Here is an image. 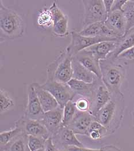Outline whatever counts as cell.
<instances>
[{
	"label": "cell",
	"mask_w": 134,
	"mask_h": 151,
	"mask_svg": "<svg viewBox=\"0 0 134 151\" xmlns=\"http://www.w3.org/2000/svg\"><path fill=\"white\" fill-rule=\"evenodd\" d=\"M24 132L21 126L15 124V127L11 130L2 132L0 134L1 148L5 147L17 137L23 134Z\"/></svg>",
	"instance_id": "24"
},
{
	"label": "cell",
	"mask_w": 134,
	"mask_h": 151,
	"mask_svg": "<svg viewBox=\"0 0 134 151\" xmlns=\"http://www.w3.org/2000/svg\"><path fill=\"white\" fill-rule=\"evenodd\" d=\"M44 114L35 89L31 84L28 88V103L23 117L26 119L41 121Z\"/></svg>",
	"instance_id": "11"
},
{
	"label": "cell",
	"mask_w": 134,
	"mask_h": 151,
	"mask_svg": "<svg viewBox=\"0 0 134 151\" xmlns=\"http://www.w3.org/2000/svg\"><path fill=\"white\" fill-rule=\"evenodd\" d=\"M41 86L54 97L62 108L68 101H72L75 96L74 92L67 84L59 83L52 79L47 78Z\"/></svg>",
	"instance_id": "6"
},
{
	"label": "cell",
	"mask_w": 134,
	"mask_h": 151,
	"mask_svg": "<svg viewBox=\"0 0 134 151\" xmlns=\"http://www.w3.org/2000/svg\"><path fill=\"white\" fill-rule=\"evenodd\" d=\"M71 42L66 50L73 57L75 56L81 51L85 50L87 48L98 43L105 41L116 40L119 38L84 37L81 35L78 32L76 31H72L71 32Z\"/></svg>",
	"instance_id": "7"
},
{
	"label": "cell",
	"mask_w": 134,
	"mask_h": 151,
	"mask_svg": "<svg viewBox=\"0 0 134 151\" xmlns=\"http://www.w3.org/2000/svg\"><path fill=\"white\" fill-rule=\"evenodd\" d=\"M24 23L21 17L14 11L6 7L0 1L1 38L14 39L23 36Z\"/></svg>",
	"instance_id": "3"
},
{
	"label": "cell",
	"mask_w": 134,
	"mask_h": 151,
	"mask_svg": "<svg viewBox=\"0 0 134 151\" xmlns=\"http://www.w3.org/2000/svg\"><path fill=\"white\" fill-rule=\"evenodd\" d=\"M102 151H122L118 147L113 145H107L101 148Z\"/></svg>",
	"instance_id": "37"
},
{
	"label": "cell",
	"mask_w": 134,
	"mask_h": 151,
	"mask_svg": "<svg viewBox=\"0 0 134 151\" xmlns=\"http://www.w3.org/2000/svg\"><path fill=\"white\" fill-rule=\"evenodd\" d=\"M46 141L32 136H28V145L30 151L44 148Z\"/></svg>",
	"instance_id": "31"
},
{
	"label": "cell",
	"mask_w": 134,
	"mask_h": 151,
	"mask_svg": "<svg viewBox=\"0 0 134 151\" xmlns=\"http://www.w3.org/2000/svg\"><path fill=\"white\" fill-rule=\"evenodd\" d=\"M126 22V32L134 27V0H128L123 8Z\"/></svg>",
	"instance_id": "26"
},
{
	"label": "cell",
	"mask_w": 134,
	"mask_h": 151,
	"mask_svg": "<svg viewBox=\"0 0 134 151\" xmlns=\"http://www.w3.org/2000/svg\"><path fill=\"white\" fill-rule=\"evenodd\" d=\"M108 135L107 129L96 120L92 122L87 136L93 140H98Z\"/></svg>",
	"instance_id": "25"
},
{
	"label": "cell",
	"mask_w": 134,
	"mask_h": 151,
	"mask_svg": "<svg viewBox=\"0 0 134 151\" xmlns=\"http://www.w3.org/2000/svg\"><path fill=\"white\" fill-rule=\"evenodd\" d=\"M35 151H45V150H44V148H42V149H40V150H39Z\"/></svg>",
	"instance_id": "39"
},
{
	"label": "cell",
	"mask_w": 134,
	"mask_h": 151,
	"mask_svg": "<svg viewBox=\"0 0 134 151\" xmlns=\"http://www.w3.org/2000/svg\"><path fill=\"white\" fill-rule=\"evenodd\" d=\"M67 151H102L100 149H91L85 148L84 147H76V146H71L67 148Z\"/></svg>",
	"instance_id": "35"
},
{
	"label": "cell",
	"mask_w": 134,
	"mask_h": 151,
	"mask_svg": "<svg viewBox=\"0 0 134 151\" xmlns=\"http://www.w3.org/2000/svg\"><path fill=\"white\" fill-rule=\"evenodd\" d=\"M53 18L52 31L58 37H66L69 34V18L61 11L55 2L49 8Z\"/></svg>",
	"instance_id": "12"
},
{
	"label": "cell",
	"mask_w": 134,
	"mask_h": 151,
	"mask_svg": "<svg viewBox=\"0 0 134 151\" xmlns=\"http://www.w3.org/2000/svg\"><path fill=\"white\" fill-rule=\"evenodd\" d=\"M75 104L73 101H68L63 107L62 126H67L71 123L77 112Z\"/></svg>",
	"instance_id": "28"
},
{
	"label": "cell",
	"mask_w": 134,
	"mask_h": 151,
	"mask_svg": "<svg viewBox=\"0 0 134 151\" xmlns=\"http://www.w3.org/2000/svg\"><path fill=\"white\" fill-rule=\"evenodd\" d=\"M84 8L83 28L97 22H105L108 14L102 0H83Z\"/></svg>",
	"instance_id": "5"
},
{
	"label": "cell",
	"mask_w": 134,
	"mask_h": 151,
	"mask_svg": "<svg viewBox=\"0 0 134 151\" xmlns=\"http://www.w3.org/2000/svg\"><path fill=\"white\" fill-rule=\"evenodd\" d=\"M44 113L53 110L58 107L59 104L54 97L47 91L45 90L37 83H32Z\"/></svg>",
	"instance_id": "18"
},
{
	"label": "cell",
	"mask_w": 134,
	"mask_h": 151,
	"mask_svg": "<svg viewBox=\"0 0 134 151\" xmlns=\"http://www.w3.org/2000/svg\"><path fill=\"white\" fill-rule=\"evenodd\" d=\"M37 22L38 25L42 27H52L53 18L49 8H45L41 11L37 17Z\"/></svg>",
	"instance_id": "30"
},
{
	"label": "cell",
	"mask_w": 134,
	"mask_h": 151,
	"mask_svg": "<svg viewBox=\"0 0 134 151\" xmlns=\"http://www.w3.org/2000/svg\"><path fill=\"white\" fill-rule=\"evenodd\" d=\"M15 124L21 126L28 136H32L44 141L51 137L47 127L40 121L26 119L23 116Z\"/></svg>",
	"instance_id": "8"
},
{
	"label": "cell",
	"mask_w": 134,
	"mask_h": 151,
	"mask_svg": "<svg viewBox=\"0 0 134 151\" xmlns=\"http://www.w3.org/2000/svg\"><path fill=\"white\" fill-rule=\"evenodd\" d=\"M127 1L124 0H114V2L113 4L111 12L115 11H120L123 12V8Z\"/></svg>",
	"instance_id": "33"
},
{
	"label": "cell",
	"mask_w": 134,
	"mask_h": 151,
	"mask_svg": "<svg viewBox=\"0 0 134 151\" xmlns=\"http://www.w3.org/2000/svg\"><path fill=\"white\" fill-rule=\"evenodd\" d=\"M124 112V95H111L110 100L96 114L95 118L107 129L108 134H110L114 133L120 127Z\"/></svg>",
	"instance_id": "1"
},
{
	"label": "cell",
	"mask_w": 134,
	"mask_h": 151,
	"mask_svg": "<svg viewBox=\"0 0 134 151\" xmlns=\"http://www.w3.org/2000/svg\"><path fill=\"white\" fill-rule=\"evenodd\" d=\"M73 57L66 49L47 68V78L67 84L73 77L72 60Z\"/></svg>",
	"instance_id": "4"
},
{
	"label": "cell",
	"mask_w": 134,
	"mask_h": 151,
	"mask_svg": "<svg viewBox=\"0 0 134 151\" xmlns=\"http://www.w3.org/2000/svg\"><path fill=\"white\" fill-rule=\"evenodd\" d=\"M133 124H134V110L133 112Z\"/></svg>",
	"instance_id": "38"
},
{
	"label": "cell",
	"mask_w": 134,
	"mask_h": 151,
	"mask_svg": "<svg viewBox=\"0 0 134 151\" xmlns=\"http://www.w3.org/2000/svg\"><path fill=\"white\" fill-rule=\"evenodd\" d=\"M103 2H104L105 9L106 10V12L107 13L108 16L110 15V13H111V9H112L113 4L114 2V0H110V1L104 0V1H103Z\"/></svg>",
	"instance_id": "36"
},
{
	"label": "cell",
	"mask_w": 134,
	"mask_h": 151,
	"mask_svg": "<svg viewBox=\"0 0 134 151\" xmlns=\"http://www.w3.org/2000/svg\"><path fill=\"white\" fill-rule=\"evenodd\" d=\"M111 94L104 85L101 79L97 78L93 92L90 113L95 116L96 114L110 100Z\"/></svg>",
	"instance_id": "9"
},
{
	"label": "cell",
	"mask_w": 134,
	"mask_h": 151,
	"mask_svg": "<svg viewBox=\"0 0 134 151\" xmlns=\"http://www.w3.org/2000/svg\"><path fill=\"white\" fill-rule=\"evenodd\" d=\"M77 111L81 112H90L91 99L87 97L75 95L72 100Z\"/></svg>",
	"instance_id": "29"
},
{
	"label": "cell",
	"mask_w": 134,
	"mask_h": 151,
	"mask_svg": "<svg viewBox=\"0 0 134 151\" xmlns=\"http://www.w3.org/2000/svg\"><path fill=\"white\" fill-rule=\"evenodd\" d=\"M117 46V40L98 43L88 48L86 50L91 52L99 61L106 60Z\"/></svg>",
	"instance_id": "19"
},
{
	"label": "cell",
	"mask_w": 134,
	"mask_h": 151,
	"mask_svg": "<svg viewBox=\"0 0 134 151\" xmlns=\"http://www.w3.org/2000/svg\"><path fill=\"white\" fill-rule=\"evenodd\" d=\"M104 23L118 38L122 37L126 32V22L122 12L115 11L110 13Z\"/></svg>",
	"instance_id": "16"
},
{
	"label": "cell",
	"mask_w": 134,
	"mask_h": 151,
	"mask_svg": "<svg viewBox=\"0 0 134 151\" xmlns=\"http://www.w3.org/2000/svg\"><path fill=\"white\" fill-rule=\"evenodd\" d=\"M95 120V116L90 112L77 111L73 119L67 127L75 134L87 136L91 124Z\"/></svg>",
	"instance_id": "13"
},
{
	"label": "cell",
	"mask_w": 134,
	"mask_h": 151,
	"mask_svg": "<svg viewBox=\"0 0 134 151\" xmlns=\"http://www.w3.org/2000/svg\"><path fill=\"white\" fill-rule=\"evenodd\" d=\"M15 103L9 93L4 89L0 90V112L1 114L6 113L14 107Z\"/></svg>",
	"instance_id": "27"
},
{
	"label": "cell",
	"mask_w": 134,
	"mask_h": 151,
	"mask_svg": "<svg viewBox=\"0 0 134 151\" xmlns=\"http://www.w3.org/2000/svg\"><path fill=\"white\" fill-rule=\"evenodd\" d=\"M78 33L84 37L118 38V36L106 26L104 22H97L88 25Z\"/></svg>",
	"instance_id": "17"
},
{
	"label": "cell",
	"mask_w": 134,
	"mask_h": 151,
	"mask_svg": "<svg viewBox=\"0 0 134 151\" xmlns=\"http://www.w3.org/2000/svg\"><path fill=\"white\" fill-rule=\"evenodd\" d=\"M97 80L92 84H88L82 81L72 78L67 84L74 92L75 95L87 97L92 100L93 92Z\"/></svg>",
	"instance_id": "22"
},
{
	"label": "cell",
	"mask_w": 134,
	"mask_h": 151,
	"mask_svg": "<svg viewBox=\"0 0 134 151\" xmlns=\"http://www.w3.org/2000/svg\"><path fill=\"white\" fill-rule=\"evenodd\" d=\"M63 108L59 106L57 109L45 113L41 122L46 126L51 136L55 134L62 126Z\"/></svg>",
	"instance_id": "14"
},
{
	"label": "cell",
	"mask_w": 134,
	"mask_h": 151,
	"mask_svg": "<svg viewBox=\"0 0 134 151\" xmlns=\"http://www.w3.org/2000/svg\"><path fill=\"white\" fill-rule=\"evenodd\" d=\"M134 46V27L117 40V46L107 60L115 61L118 57L123 52Z\"/></svg>",
	"instance_id": "20"
},
{
	"label": "cell",
	"mask_w": 134,
	"mask_h": 151,
	"mask_svg": "<svg viewBox=\"0 0 134 151\" xmlns=\"http://www.w3.org/2000/svg\"><path fill=\"white\" fill-rule=\"evenodd\" d=\"M73 77L74 78L80 81H84L88 84H92L98 78L90 71L87 70L81 63L78 62L73 57L72 60Z\"/></svg>",
	"instance_id": "21"
},
{
	"label": "cell",
	"mask_w": 134,
	"mask_h": 151,
	"mask_svg": "<svg viewBox=\"0 0 134 151\" xmlns=\"http://www.w3.org/2000/svg\"><path fill=\"white\" fill-rule=\"evenodd\" d=\"M44 150L45 151H58L57 148L55 147L52 137H49L47 139L45 142L44 145Z\"/></svg>",
	"instance_id": "34"
},
{
	"label": "cell",
	"mask_w": 134,
	"mask_h": 151,
	"mask_svg": "<svg viewBox=\"0 0 134 151\" xmlns=\"http://www.w3.org/2000/svg\"><path fill=\"white\" fill-rule=\"evenodd\" d=\"M74 57L87 70L96 76L97 78L101 79L100 61L95 58L91 52L86 50L81 51Z\"/></svg>",
	"instance_id": "15"
},
{
	"label": "cell",
	"mask_w": 134,
	"mask_h": 151,
	"mask_svg": "<svg viewBox=\"0 0 134 151\" xmlns=\"http://www.w3.org/2000/svg\"><path fill=\"white\" fill-rule=\"evenodd\" d=\"M118 60H134V46L120 54L117 58Z\"/></svg>",
	"instance_id": "32"
},
{
	"label": "cell",
	"mask_w": 134,
	"mask_h": 151,
	"mask_svg": "<svg viewBox=\"0 0 134 151\" xmlns=\"http://www.w3.org/2000/svg\"><path fill=\"white\" fill-rule=\"evenodd\" d=\"M5 151H30L28 145V135L25 133L12 140L5 147L1 148Z\"/></svg>",
	"instance_id": "23"
},
{
	"label": "cell",
	"mask_w": 134,
	"mask_h": 151,
	"mask_svg": "<svg viewBox=\"0 0 134 151\" xmlns=\"http://www.w3.org/2000/svg\"><path fill=\"white\" fill-rule=\"evenodd\" d=\"M51 137L58 150H66L71 146L84 147L82 143L77 138L76 134L68 127L62 126L58 132Z\"/></svg>",
	"instance_id": "10"
},
{
	"label": "cell",
	"mask_w": 134,
	"mask_h": 151,
	"mask_svg": "<svg viewBox=\"0 0 134 151\" xmlns=\"http://www.w3.org/2000/svg\"><path fill=\"white\" fill-rule=\"evenodd\" d=\"M101 80L111 95H122L121 87L125 78L127 71L120 64L110 60L100 61Z\"/></svg>",
	"instance_id": "2"
}]
</instances>
